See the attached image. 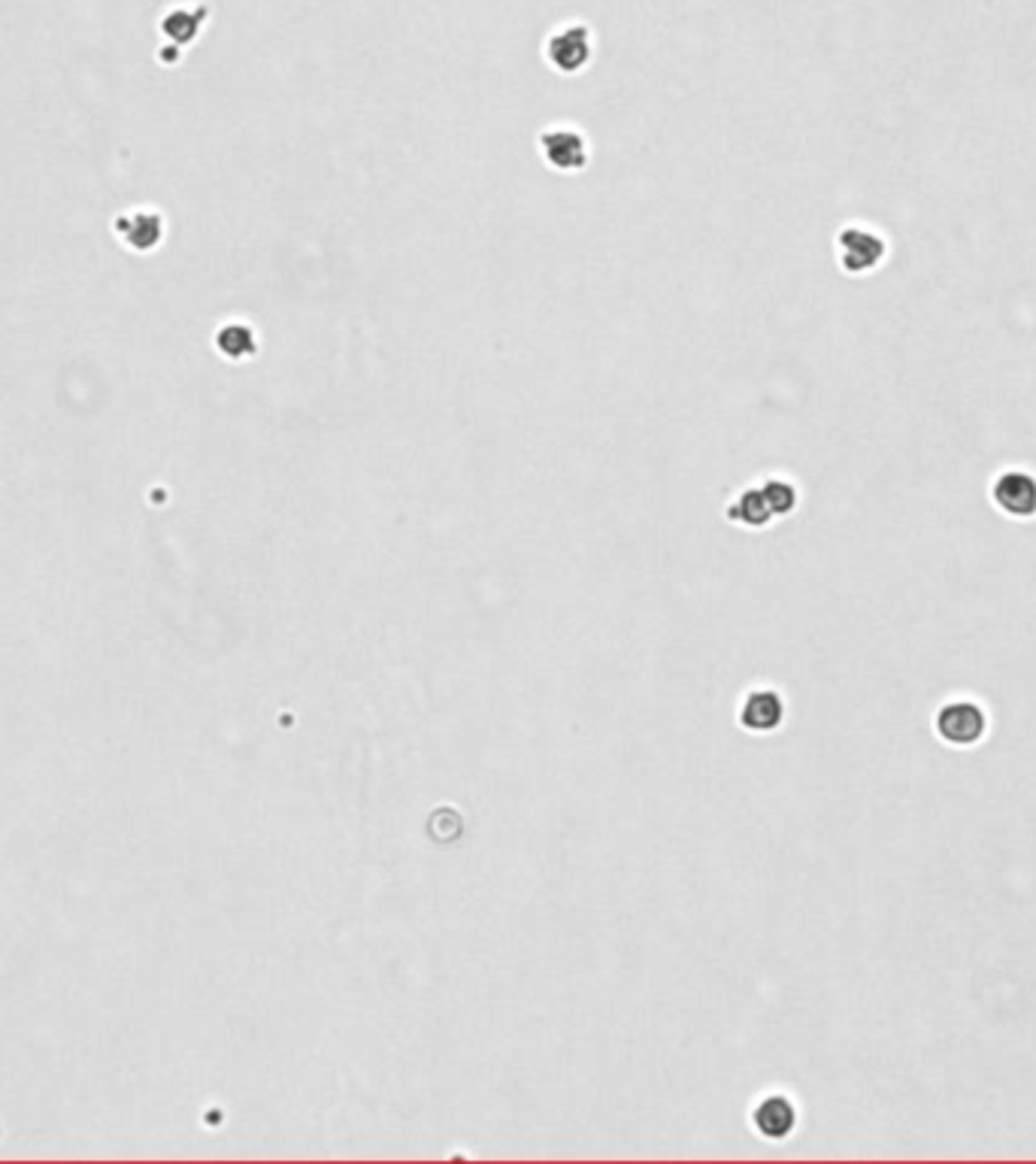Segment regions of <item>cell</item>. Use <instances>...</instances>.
Returning a JSON list of instances; mask_svg holds the SVG:
<instances>
[{
    "instance_id": "obj_1",
    "label": "cell",
    "mask_w": 1036,
    "mask_h": 1164,
    "mask_svg": "<svg viewBox=\"0 0 1036 1164\" xmlns=\"http://www.w3.org/2000/svg\"><path fill=\"white\" fill-rule=\"evenodd\" d=\"M537 152L555 173H582L591 161L588 137L570 121H552L537 134Z\"/></svg>"
},
{
    "instance_id": "obj_9",
    "label": "cell",
    "mask_w": 1036,
    "mask_h": 1164,
    "mask_svg": "<svg viewBox=\"0 0 1036 1164\" xmlns=\"http://www.w3.org/2000/svg\"><path fill=\"white\" fill-rule=\"evenodd\" d=\"M782 698L773 695V692H758L752 695V700L746 703V725H752L755 731H770L782 722Z\"/></svg>"
},
{
    "instance_id": "obj_7",
    "label": "cell",
    "mask_w": 1036,
    "mask_h": 1164,
    "mask_svg": "<svg viewBox=\"0 0 1036 1164\" xmlns=\"http://www.w3.org/2000/svg\"><path fill=\"white\" fill-rule=\"evenodd\" d=\"M755 1122H758V1128H761L767 1137H785V1134H792V1128H795V1122H798V1110H795V1104H792L788 1098L773 1095V1098H767V1101L758 1107Z\"/></svg>"
},
{
    "instance_id": "obj_5",
    "label": "cell",
    "mask_w": 1036,
    "mask_h": 1164,
    "mask_svg": "<svg viewBox=\"0 0 1036 1164\" xmlns=\"http://www.w3.org/2000/svg\"><path fill=\"white\" fill-rule=\"evenodd\" d=\"M836 252H839L842 270L864 273V270H873V264L882 258L885 246L876 233L867 231V228H846L836 236Z\"/></svg>"
},
{
    "instance_id": "obj_6",
    "label": "cell",
    "mask_w": 1036,
    "mask_h": 1164,
    "mask_svg": "<svg viewBox=\"0 0 1036 1164\" xmlns=\"http://www.w3.org/2000/svg\"><path fill=\"white\" fill-rule=\"evenodd\" d=\"M216 350L222 352L228 361H246L258 352V331L249 322H225L216 331Z\"/></svg>"
},
{
    "instance_id": "obj_4",
    "label": "cell",
    "mask_w": 1036,
    "mask_h": 1164,
    "mask_svg": "<svg viewBox=\"0 0 1036 1164\" xmlns=\"http://www.w3.org/2000/svg\"><path fill=\"white\" fill-rule=\"evenodd\" d=\"M546 58L558 73H579L591 61V31L585 24H564L546 40Z\"/></svg>"
},
{
    "instance_id": "obj_2",
    "label": "cell",
    "mask_w": 1036,
    "mask_h": 1164,
    "mask_svg": "<svg viewBox=\"0 0 1036 1164\" xmlns=\"http://www.w3.org/2000/svg\"><path fill=\"white\" fill-rule=\"evenodd\" d=\"M933 731L955 749H973L988 734V712L976 700H948L936 709Z\"/></svg>"
},
{
    "instance_id": "obj_10",
    "label": "cell",
    "mask_w": 1036,
    "mask_h": 1164,
    "mask_svg": "<svg viewBox=\"0 0 1036 1164\" xmlns=\"http://www.w3.org/2000/svg\"><path fill=\"white\" fill-rule=\"evenodd\" d=\"M124 240L133 246V249H152L158 246L161 233H164V222L158 213H149V210H140L133 213L130 219H124Z\"/></svg>"
},
{
    "instance_id": "obj_3",
    "label": "cell",
    "mask_w": 1036,
    "mask_h": 1164,
    "mask_svg": "<svg viewBox=\"0 0 1036 1164\" xmlns=\"http://www.w3.org/2000/svg\"><path fill=\"white\" fill-rule=\"evenodd\" d=\"M994 507L1010 519H1034L1036 516V479L1025 470H1006L991 485Z\"/></svg>"
},
{
    "instance_id": "obj_8",
    "label": "cell",
    "mask_w": 1036,
    "mask_h": 1164,
    "mask_svg": "<svg viewBox=\"0 0 1036 1164\" xmlns=\"http://www.w3.org/2000/svg\"><path fill=\"white\" fill-rule=\"evenodd\" d=\"M730 519L740 522V525H749V528H764V525L773 519V510H770L764 491L755 485V488H746V491L730 504Z\"/></svg>"
},
{
    "instance_id": "obj_11",
    "label": "cell",
    "mask_w": 1036,
    "mask_h": 1164,
    "mask_svg": "<svg viewBox=\"0 0 1036 1164\" xmlns=\"http://www.w3.org/2000/svg\"><path fill=\"white\" fill-rule=\"evenodd\" d=\"M758 488L764 491V497H767L773 516H785V513H792L795 504H798V488H795L788 479H782V476H767Z\"/></svg>"
}]
</instances>
